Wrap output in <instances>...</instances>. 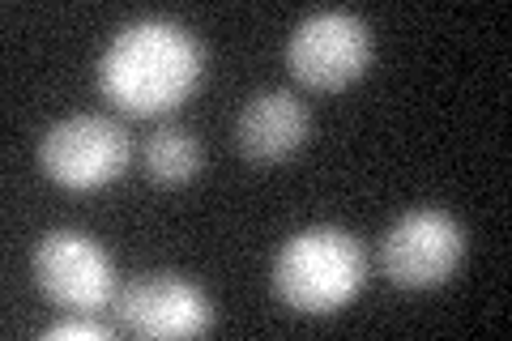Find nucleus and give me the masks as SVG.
Returning a JSON list of instances; mask_svg holds the SVG:
<instances>
[{"label":"nucleus","instance_id":"nucleus-1","mask_svg":"<svg viewBox=\"0 0 512 341\" xmlns=\"http://www.w3.org/2000/svg\"><path fill=\"white\" fill-rule=\"evenodd\" d=\"M205 52L188 26L137 18L111 35L99 60V90L128 116H167L201 86Z\"/></svg>","mask_w":512,"mask_h":341},{"label":"nucleus","instance_id":"nucleus-2","mask_svg":"<svg viewBox=\"0 0 512 341\" xmlns=\"http://www.w3.org/2000/svg\"><path fill=\"white\" fill-rule=\"evenodd\" d=\"M367 282L363 243L342 226H308L274 256V295L303 316H329L346 307Z\"/></svg>","mask_w":512,"mask_h":341},{"label":"nucleus","instance_id":"nucleus-3","mask_svg":"<svg viewBox=\"0 0 512 341\" xmlns=\"http://www.w3.org/2000/svg\"><path fill=\"white\" fill-rule=\"evenodd\" d=\"M128 158H133L128 128L99 111H73V116L56 120L39 141V167L56 184L77 192L120 180Z\"/></svg>","mask_w":512,"mask_h":341},{"label":"nucleus","instance_id":"nucleus-4","mask_svg":"<svg viewBox=\"0 0 512 341\" xmlns=\"http://www.w3.org/2000/svg\"><path fill=\"white\" fill-rule=\"evenodd\" d=\"M466 256V226L448 209H406L380 239V265L389 282L406 290H431L448 282Z\"/></svg>","mask_w":512,"mask_h":341},{"label":"nucleus","instance_id":"nucleus-5","mask_svg":"<svg viewBox=\"0 0 512 341\" xmlns=\"http://www.w3.org/2000/svg\"><path fill=\"white\" fill-rule=\"evenodd\" d=\"M372 60V30L350 9H316L308 13L291 43H286V64L312 90H342L367 73Z\"/></svg>","mask_w":512,"mask_h":341},{"label":"nucleus","instance_id":"nucleus-6","mask_svg":"<svg viewBox=\"0 0 512 341\" xmlns=\"http://www.w3.org/2000/svg\"><path fill=\"white\" fill-rule=\"evenodd\" d=\"M35 282L64 312H99L116 303V265L86 231H47L30 256Z\"/></svg>","mask_w":512,"mask_h":341},{"label":"nucleus","instance_id":"nucleus-7","mask_svg":"<svg viewBox=\"0 0 512 341\" xmlns=\"http://www.w3.org/2000/svg\"><path fill=\"white\" fill-rule=\"evenodd\" d=\"M120 329L133 337H201L214 329V307L175 273H137L116 290Z\"/></svg>","mask_w":512,"mask_h":341},{"label":"nucleus","instance_id":"nucleus-8","mask_svg":"<svg viewBox=\"0 0 512 341\" xmlns=\"http://www.w3.org/2000/svg\"><path fill=\"white\" fill-rule=\"evenodd\" d=\"M308 141V107L291 90L252 94L235 120V145L248 162H282Z\"/></svg>","mask_w":512,"mask_h":341},{"label":"nucleus","instance_id":"nucleus-9","mask_svg":"<svg viewBox=\"0 0 512 341\" xmlns=\"http://www.w3.org/2000/svg\"><path fill=\"white\" fill-rule=\"evenodd\" d=\"M141 162H146V175L154 184H188L201 171V141L180 124H163L141 145Z\"/></svg>","mask_w":512,"mask_h":341},{"label":"nucleus","instance_id":"nucleus-10","mask_svg":"<svg viewBox=\"0 0 512 341\" xmlns=\"http://www.w3.org/2000/svg\"><path fill=\"white\" fill-rule=\"evenodd\" d=\"M43 337L52 341V337H94V341H103L111 337V329L103 320H94V312H73L69 320H56V324H47Z\"/></svg>","mask_w":512,"mask_h":341}]
</instances>
